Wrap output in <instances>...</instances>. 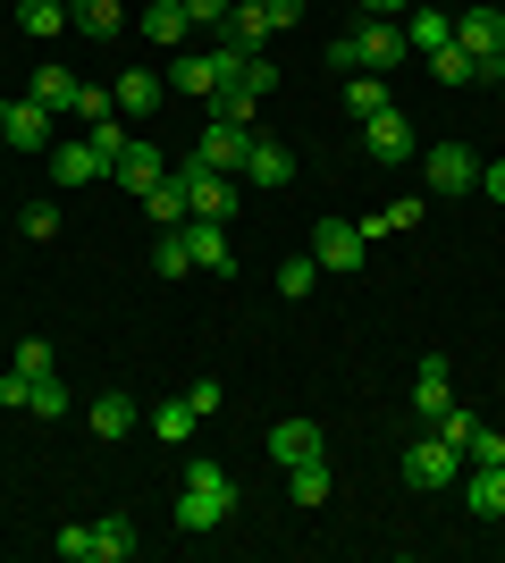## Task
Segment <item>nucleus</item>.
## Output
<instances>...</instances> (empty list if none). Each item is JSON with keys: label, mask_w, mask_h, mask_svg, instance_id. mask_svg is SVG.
I'll return each mask as SVG.
<instances>
[{"label": "nucleus", "mask_w": 505, "mask_h": 563, "mask_svg": "<svg viewBox=\"0 0 505 563\" xmlns=\"http://www.w3.org/2000/svg\"><path fill=\"white\" fill-rule=\"evenodd\" d=\"M481 76H497V85H505V43H497V51H488V68H481Z\"/></svg>", "instance_id": "nucleus-46"}, {"label": "nucleus", "mask_w": 505, "mask_h": 563, "mask_svg": "<svg viewBox=\"0 0 505 563\" xmlns=\"http://www.w3.org/2000/svg\"><path fill=\"white\" fill-rule=\"evenodd\" d=\"M362 9H371V18H405L413 0H362Z\"/></svg>", "instance_id": "nucleus-45"}, {"label": "nucleus", "mask_w": 505, "mask_h": 563, "mask_svg": "<svg viewBox=\"0 0 505 563\" xmlns=\"http://www.w3.org/2000/svg\"><path fill=\"white\" fill-rule=\"evenodd\" d=\"M186 0H152V9H144V34H152V43H168V51H177V43H186Z\"/></svg>", "instance_id": "nucleus-25"}, {"label": "nucleus", "mask_w": 505, "mask_h": 563, "mask_svg": "<svg viewBox=\"0 0 505 563\" xmlns=\"http://www.w3.org/2000/svg\"><path fill=\"white\" fill-rule=\"evenodd\" d=\"M413 9H430V0H413Z\"/></svg>", "instance_id": "nucleus-48"}, {"label": "nucleus", "mask_w": 505, "mask_h": 563, "mask_svg": "<svg viewBox=\"0 0 505 563\" xmlns=\"http://www.w3.org/2000/svg\"><path fill=\"white\" fill-rule=\"evenodd\" d=\"M194 152H202L211 168H228V177H244V152H253V135H244V126H228V118H211Z\"/></svg>", "instance_id": "nucleus-13"}, {"label": "nucleus", "mask_w": 505, "mask_h": 563, "mask_svg": "<svg viewBox=\"0 0 505 563\" xmlns=\"http://www.w3.org/2000/svg\"><path fill=\"white\" fill-rule=\"evenodd\" d=\"M287 488H295V505H329V454L295 463V471H287Z\"/></svg>", "instance_id": "nucleus-27"}, {"label": "nucleus", "mask_w": 505, "mask_h": 563, "mask_svg": "<svg viewBox=\"0 0 505 563\" xmlns=\"http://www.w3.org/2000/svg\"><path fill=\"white\" fill-rule=\"evenodd\" d=\"M362 253H371L362 219H320V235H312V261H320V269H362Z\"/></svg>", "instance_id": "nucleus-6"}, {"label": "nucleus", "mask_w": 505, "mask_h": 563, "mask_svg": "<svg viewBox=\"0 0 505 563\" xmlns=\"http://www.w3.org/2000/svg\"><path fill=\"white\" fill-rule=\"evenodd\" d=\"M237 59H253V51H186V59H168V85H177V93H194V101H211L219 85H228V76H237Z\"/></svg>", "instance_id": "nucleus-3"}, {"label": "nucleus", "mask_w": 505, "mask_h": 563, "mask_svg": "<svg viewBox=\"0 0 505 563\" xmlns=\"http://www.w3.org/2000/svg\"><path fill=\"white\" fill-rule=\"evenodd\" d=\"M177 235H186V261H194V269H228V235H219V219H186Z\"/></svg>", "instance_id": "nucleus-18"}, {"label": "nucleus", "mask_w": 505, "mask_h": 563, "mask_svg": "<svg viewBox=\"0 0 505 563\" xmlns=\"http://www.w3.org/2000/svg\"><path fill=\"white\" fill-rule=\"evenodd\" d=\"M497 18H505V9H497Z\"/></svg>", "instance_id": "nucleus-50"}, {"label": "nucleus", "mask_w": 505, "mask_h": 563, "mask_svg": "<svg viewBox=\"0 0 505 563\" xmlns=\"http://www.w3.org/2000/svg\"><path fill=\"white\" fill-rule=\"evenodd\" d=\"M25 412H43V421H59V412H68V378H59V371H43L34 387H25Z\"/></svg>", "instance_id": "nucleus-30"}, {"label": "nucleus", "mask_w": 505, "mask_h": 563, "mask_svg": "<svg viewBox=\"0 0 505 563\" xmlns=\"http://www.w3.org/2000/svg\"><path fill=\"white\" fill-rule=\"evenodd\" d=\"M228 9H237V0H186V18H194V25H219Z\"/></svg>", "instance_id": "nucleus-43"}, {"label": "nucleus", "mask_w": 505, "mask_h": 563, "mask_svg": "<svg viewBox=\"0 0 505 563\" xmlns=\"http://www.w3.org/2000/svg\"><path fill=\"white\" fill-rule=\"evenodd\" d=\"M463 505L481 521H497L505 514V463H472V488H463Z\"/></svg>", "instance_id": "nucleus-20"}, {"label": "nucleus", "mask_w": 505, "mask_h": 563, "mask_svg": "<svg viewBox=\"0 0 505 563\" xmlns=\"http://www.w3.org/2000/svg\"><path fill=\"white\" fill-rule=\"evenodd\" d=\"M152 269H161V278H186L194 261H186V235L177 228H161V244H152Z\"/></svg>", "instance_id": "nucleus-33"}, {"label": "nucleus", "mask_w": 505, "mask_h": 563, "mask_svg": "<svg viewBox=\"0 0 505 563\" xmlns=\"http://www.w3.org/2000/svg\"><path fill=\"white\" fill-rule=\"evenodd\" d=\"M135 547H144V539H135V521H127V514L94 521V563H127V555H135Z\"/></svg>", "instance_id": "nucleus-21"}, {"label": "nucleus", "mask_w": 505, "mask_h": 563, "mask_svg": "<svg viewBox=\"0 0 505 563\" xmlns=\"http://www.w3.org/2000/svg\"><path fill=\"white\" fill-rule=\"evenodd\" d=\"M396 25H405V51H413V59H430V51L455 43V18H447V0H430V9H405Z\"/></svg>", "instance_id": "nucleus-12"}, {"label": "nucleus", "mask_w": 505, "mask_h": 563, "mask_svg": "<svg viewBox=\"0 0 505 563\" xmlns=\"http://www.w3.org/2000/svg\"><path fill=\"white\" fill-rule=\"evenodd\" d=\"M362 152H371V161H380V168H396V161H413V152H421V143H413V126H405V110H396V101H387L380 118H362Z\"/></svg>", "instance_id": "nucleus-4"}, {"label": "nucleus", "mask_w": 505, "mask_h": 563, "mask_svg": "<svg viewBox=\"0 0 505 563\" xmlns=\"http://www.w3.org/2000/svg\"><path fill=\"white\" fill-rule=\"evenodd\" d=\"M0 135H9V152H51V110L43 101H0Z\"/></svg>", "instance_id": "nucleus-9"}, {"label": "nucleus", "mask_w": 505, "mask_h": 563, "mask_svg": "<svg viewBox=\"0 0 505 563\" xmlns=\"http://www.w3.org/2000/svg\"><path fill=\"white\" fill-rule=\"evenodd\" d=\"M447 404H455V371H447V353H421V371H413V412H421V429H430Z\"/></svg>", "instance_id": "nucleus-11"}, {"label": "nucleus", "mask_w": 505, "mask_h": 563, "mask_svg": "<svg viewBox=\"0 0 505 563\" xmlns=\"http://www.w3.org/2000/svg\"><path fill=\"white\" fill-rule=\"evenodd\" d=\"M168 177L186 186V211H194V219H228V211H237V177H228V168H211L202 152L168 161Z\"/></svg>", "instance_id": "nucleus-2"}, {"label": "nucleus", "mask_w": 505, "mask_h": 563, "mask_svg": "<svg viewBox=\"0 0 505 563\" xmlns=\"http://www.w3.org/2000/svg\"><path fill=\"white\" fill-rule=\"evenodd\" d=\"M421 168H430V186L438 194H472L481 186V161H472V143H430V152H421Z\"/></svg>", "instance_id": "nucleus-5"}, {"label": "nucleus", "mask_w": 505, "mask_h": 563, "mask_svg": "<svg viewBox=\"0 0 505 563\" xmlns=\"http://www.w3.org/2000/svg\"><path fill=\"white\" fill-rule=\"evenodd\" d=\"M270 34H278L270 0H262V9H228V18H219V43H228V51H262Z\"/></svg>", "instance_id": "nucleus-16"}, {"label": "nucleus", "mask_w": 505, "mask_h": 563, "mask_svg": "<svg viewBox=\"0 0 505 563\" xmlns=\"http://www.w3.org/2000/svg\"><path fill=\"white\" fill-rule=\"evenodd\" d=\"M135 421H144V412H135V404H127L119 387H110V396L94 404V438H127V429H135Z\"/></svg>", "instance_id": "nucleus-28"}, {"label": "nucleus", "mask_w": 505, "mask_h": 563, "mask_svg": "<svg viewBox=\"0 0 505 563\" xmlns=\"http://www.w3.org/2000/svg\"><path fill=\"white\" fill-rule=\"evenodd\" d=\"M18 25L34 34V43H51L59 25H76V9H68V0H18Z\"/></svg>", "instance_id": "nucleus-23"}, {"label": "nucleus", "mask_w": 505, "mask_h": 563, "mask_svg": "<svg viewBox=\"0 0 505 563\" xmlns=\"http://www.w3.org/2000/svg\"><path fill=\"white\" fill-rule=\"evenodd\" d=\"M430 76L447 85V93H463V85H481V59H472L463 43H447V51H430Z\"/></svg>", "instance_id": "nucleus-22"}, {"label": "nucleus", "mask_w": 505, "mask_h": 563, "mask_svg": "<svg viewBox=\"0 0 505 563\" xmlns=\"http://www.w3.org/2000/svg\"><path fill=\"white\" fill-rule=\"evenodd\" d=\"M186 396H194V412H202V421H211V412H219V404H228V396H219V378H194V387H186Z\"/></svg>", "instance_id": "nucleus-42"}, {"label": "nucleus", "mask_w": 505, "mask_h": 563, "mask_svg": "<svg viewBox=\"0 0 505 563\" xmlns=\"http://www.w3.org/2000/svg\"><path fill=\"white\" fill-rule=\"evenodd\" d=\"M144 211L161 219V228H186V219H194V211H186V186H177V177H161V186L144 194Z\"/></svg>", "instance_id": "nucleus-29"}, {"label": "nucleus", "mask_w": 505, "mask_h": 563, "mask_svg": "<svg viewBox=\"0 0 505 563\" xmlns=\"http://www.w3.org/2000/svg\"><path fill=\"white\" fill-rule=\"evenodd\" d=\"M228 514H237V471H228V463H186V488H177V530H186V539H202V530H219Z\"/></svg>", "instance_id": "nucleus-1"}, {"label": "nucleus", "mask_w": 505, "mask_h": 563, "mask_svg": "<svg viewBox=\"0 0 505 563\" xmlns=\"http://www.w3.org/2000/svg\"><path fill=\"white\" fill-rule=\"evenodd\" d=\"M51 547H59V563H94V521H68Z\"/></svg>", "instance_id": "nucleus-36"}, {"label": "nucleus", "mask_w": 505, "mask_h": 563, "mask_svg": "<svg viewBox=\"0 0 505 563\" xmlns=\"http://www.w3.org/2000/svg\"><path fill=\"white\" fill-rule=\"evenodd\" d=\"M18 371H25V387H34V378H43V371H59V362H51V345H43V336H25V345H18Z\"/></svg>", "instance_id": "nucleus-38"}, {"label": "nucleus", "mask_w": 505, "mask_h": 563, "mask_svg": "<svg viewBox=\"0 0 505 563\" xmlns=\"http://www.w3.org/2000/svg\"><path fill=\"white\" fill-rule=\"evenodd\" d=\"M25 235H43V244H51V235H59V202H34V211H25Z\"/></svg>", "instance_id": "nucleus-41"}, {"label": "nucleus", "mask_w": 505, "mask_h": 563, "mask_svg": "<svg viewBox=\"0 0 505 563\" xmlns=\"http://www.w3.org/2000/svg\"><path fill=\"white\" fill-rule=\"evenodd\" d=\"M237 9H262V0H237Z\"/></svg>", "instance_id": "nucleus-47"}, {"label": "nucleus", "mask_w": 505, "mask_h": 563, "mask_svg": "<svg viewBox=\"0 0 505 563\" xmlns=\"http://www.w3.org/2000/svg\"><path fill=\"white\" fill-rule=\"evenodd\" d=\"M463 463H505V438H497V429H472V446H463Z\"/></svg>", "instance_id": "nucleus-40"}, {"label": "nucleus", "mask_w": 505, "mask_h": 563, "mask_svg": "<svg viewBox=\"0 0 505 563\" xmlns=\"http://www.w3.org/2000/svg\"><path fill=\"white\" fill-rule=\"evenodd\" d=\"M312 278H320V261H312V253L278 261V295H312Z\"/></svg>", "instance_id": "nucleus-35"}, {"label": "nucleus", "mask_w": 505, "mask_h": 563, "mask_svg": "<svg viewBox=\"0 0 505 563\" xmlns=\"http://www.w3.org/2000/svg\"><path fill=\"white\" fill-rule=\"evenodd\" d=\"M110 93H119V110L127 118H152L168 101V76H152V68H119V85H110Z\"/></svg>", "instance_id": "nucleus-15"}, {"label": "nucleus", "mask_w": 505, "mask_h": 563, "mask_svg": "<svg viewBox=\"0 0 505 563\" xmlns=\"http://www.w3.org/2000/svg\"><path fill=\"white\" fill-rule=\"evenodd\" d=\"M110 177H119V194H135V202H144V194L168 177V152H161V143H144V135H135V143L119 152V168H110Z\"/></svg>", "instance_id": "nucleus-10"}, {"label": "nucleus", "mask_w": 505, "mask_h": 563, "mask_svg": "<svg viewBox=\"0 0 505 563\" xmlns=\"http://www.w3.org/2000/svg\"><path fill=\"white\" fill-rule=\"evenodd\" d=\"M345 110H354V118H380V110H387V85H380L371 68H362L354 85H345Z\"/></svg>", "instance_id": "nucleus-32"}, {"label": "nucleus", "mask_w": 505, "mask_h": 563, "mask_svg": "<svg viewBox=\"0 0 505 563\" xmlns=\"http://www.w3.org/2000/svg\"><path fill=\"white\" fill-rule=\"evenodd\" d=\"M76 118H85V126L119 118V93H110V85H76Z\"/></svg>", "instance_id": "nucleus-34"}, {"label": "nucleus", "mask_w": 505, "mask_h": 563, "mask_svg": "<svg viewBox=\"0 0 505 563\" xmlns=\"http://www.w3.org/2000/svg\"><path fill=\"white\" fill-rule=\"evenodd\" d=\"M455 471H463V454H455V446H438V438H421V446L405 454V479H413V488H447Z\"/></svg>", "instance_id": "nucleus-14"}, {"label": "nucleus", "mask_w": 505, "mask_h": 563, "mask_svg": "<svg viewBox=\"0 0 505 563\" xmlns=\"http://www.w3.org/2000/svg\"><path fill=\"white\" fill-rule=\"evenodd\" d=\"M237 186H253V194L295 186V152H287V143H270V135H253V152H244V177H237Z\"/></svg>", "instance_id": "nucleus-8"}, {"label": "nucleus", "mask_w": 505, "mask_h": 563, "mask_svg": "<svg viewBox=\"0 0 505 563\" xmlns=\"http://www.w3.org/2000/svg\"><path fill=\"white\" fill-rule=\"evenodd\" d=\"M76 25L110 43V34H119V25H127V0H76Z\"/></svg>", "instance_id": "nucleus-31"}, {"label": "nucleus", "mask_w": 505, "mask_h": 563, "mask_svg": "<svg viewBox=\"0 0 505 563\" xmlns=\"http://www.w3.org/2000/svg\"><path fill=\"white\" fill-rule=\"evenodd\" d=\"M194 429H202V412H194V396H177V404H161V412H152V438H168V446H186Z\"/></svg>", "instance_id": "nucleus-26"}, {"label": "nucleus", "mask_w": 505, "mask_h": 563, "mask_svg": "<svg viewBox=\"0 0 505 563\" xmlns=\"http://www.w3.org/2000/svg\"><path fill=\"white\" fill-rule=\"evenodd\" d=\"M85 135H94V152H101V161H110V168H119V152H127V143H135V135H119V118H101V126H85Z\"/></svg>", "instance_id": "nucleus-37"}, {"label": "nucleus", "mask_w": 505, "mask_h": 563, "mask_svg": "<svg viewBox=\"0 0 505 563\" xmlns=\"http://www.w3.org/2000/svg\"><path fill=\"white\" fill-rule=\"evenodd\" d=\"M0 152H9V135H0Z\"/></svg>", "instance_id": "nucleus-49"}, {"label": "nucleus", "mask_w": 505, "mask_h": 563, "mask_svg": "<svg viewBox=\"0 0 505 563\" xmlns=\"http://www.w3.org/2000/svg\"><path fill=\"white\" fill-rule=\"evenodd\" d=\"M455 43H463V51H472V59L488 68V51L505 43V18H497V9H455Z\"/></svg>", "instance_id": "nucleus-17"}, {"label": "nucleus", "mask_w": 505, "mask_h": 563, "mask_svg": "<svg viewBox=\"0 0 505 563\" xmlns=\"http://www.w3.org/2000/svg\"><path fill=\"white\" fill-rule=\"evenodd\" d=\"M51 177H59V186H101L110 161L94 152V135H59V143H51Z\"/></svg>", "instance_id": "nucleus-7"}, {"label": "nucleus", "mask_w": 505, "mask_h": 563, "mask_svg": "<svg viewBox=\"0 0 505 563\" xmlns=\"http://www.w3.org/2000/svg\"><path fill=\"white\" fill-rule=\"evenodd\" d=\"M387 228H421V202H387V211L371 219V228H362V235H387Z\"/></svg>", "instance_id": "nucleus-39"}, {"label": "nucleus", "mask_w": 505, "mask_h": 563, "mask_svg": "<svg viewBox=\"0 0 505 563\" xmlns=\"http://www.w3.org/2000/svg\"><path fill=\"white\" fill-rule=\"evenodd\" d=\"M270 454H278V463H312V454H320V421H278V429H270Z\"/></svg>", "instance_id": "nucleus-19"}, {"label": "nucleus", "mask_w": 505, "mask_h": 563, "mask_svg": "<svg viewBox=\"0 0 505 563\" xmlns=\"http://www.w3.org/2000/svg\"><path fill=\"white\" fill-rule=\"evenodd\" d=\"M481 194H488V202H505V161H488V168H481Z\"/></svg>", "instance_id": "nucleus-44"}, {"label": "nucleus", "mask_w": 505, "mask_h": 563, "mask_svg": "<svg viewBox=\"0 0 505 563\" xmlns=\"http://www.w3.org/2000/svg\"><path fill=\"white\" fill-rule=\"evenodd\" d=\"M76 85H85V76H68V68H34L25 101H43V110H76Z\"/></svg>", "instance_id": "nucleus-24"}]
</instances>
